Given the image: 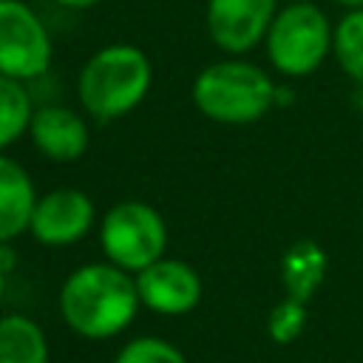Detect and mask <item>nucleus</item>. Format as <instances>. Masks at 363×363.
I'll return each mask as SVG.
<instances>
[{
	"label": "nucleus",
	"mask_w": 363,
	"mask_h": 363,
	"mask_svg": "<svg viewBox=\"0 0 363 363\" xmlns=\"http://www.w3.org/2000/svg\"><path fill=\"white\" fill-rule=\"evenodd\" d=\"M94 201L77 187H54L37 199L31 213V235L45 247H68L94 227Z\"/></svg>",
	"instance_id": "nucleus-8"
},
{
	"label": "nucleus",
	"mask_w": 363,
	"mask_h": 363,
	"mask_svg": "<svg viewBox=\"0 0 363 363\" xmlns=\"http://www.w3.org/2000/svg\"><path fill=\"white\" fill-rule=\"evenodd\" d=\"M57 6H65V9H88V6H94V3H99V0H54Z\"/></svg>",
	"instance_id": "nucleus-18"
},
{
	"label": "nucleus",
	"mask_w": 363,
	"mask_h": 363,
	"mask_svg": "<svg viewBox=\"0 0 363 363\" xmlns=\"http://www.w3.org/2000/svg\"><path fill=\"white\" fill-rule=\"evenodd\" d=\"M306 318H309L306 315V301L284 295L267 318V332L275 343H292L295 337H301V332L306 326Z\"/></svg>",
	"instance_id": "nucleus-17"
},
{
	"label": "nucleus",
	"mask_w": 363,
	"mask_h": 363,
	"mask_svg": "<svg viewBox=\"0 0 363 363\" xmlns=\"http://www.w3.org/2000/svg\"><path fill=\"white\" fill-rule=\"evenodd\" d=\"M332 54L346 77L363 82V9H349L335 26Z\"/></svg>",
	"instance_id": "nucleus-15"
},
{
	"label": "nucleus",
	"mask_w": 363,
	"mask_h": 363,
	"mask_svg": "<svg viewBox=\"0 0 363 363\" xmlns=\"http://www.w3.org/2000/svg\"><path fill=\"white\" fill-rule=\"evenodd\" d=\"M326 269H329L326 250L312 238H298L295 244L286 247V252L281 258V284L289 298L309 303V298L323 284Z\"/></svg>",
	"instance_id": "nucleus-12"
},
{
	"label": "nucleus",
	"mask_w": 363,
	"mask_h": 363,
	"mask_svg": "<svg viewBox=\"0 0 363 363\" xmlns=\"http://www.w3.org/2000/svg\"><path fill=\"white\" fill-rule=\"evenodd\" d=\"M54 45L40 14L23 0H0V74L37 79L48 71Z\"/></svg>",
	"instance_id": "nucleus-6"
},
{
	"label": "nucleus",
	"mask_w": 363,
	"mask_h": 363,
	"mask_svg": "<svg viewBox=\"0 0 363 363\" xmlns=\"http://www.w3.org/2000/svg\"><path fill=\"white\" fill-rule=\"evenodd\" d=\"M286 3H303V0H286Z\"/></svg>",
	"instance_id": "nucleus-21"
},
{
	"label": "nucleus",
	"mask_w": 363,
	"mask_h": 363,
	"mask_svg": "<svg viewBox=\"0 0 363 363\" xmlns=\"http://www.w3.org/2000/svg\"><path fill=\"white\" fill-rule=\"evenodd\" d=\"M193 105L213 122L250 125L258 122L278 99L272 77L247 60H221L199 71L190 88Z\"/></svg>",
	"instance_id": "nucleus-3"
},
{
	"label": "nucleus",
	"mask_w": 363,
	"mask_h": 363,
	"mask_svg": "<svg viewBox=\"0 0 363 363\" xmlns=\"http://www.w3.org/2000/svg\"><path fill=\"white\" fill-rule=\"evenodd\" d=\"M142 306L136 278L128 269L96 261L77 267L60 286V315L71 332L88 340L119 335Z\"/></svg>",
	"instance_id": "nucleus-1"
},
{
	"label": "nucleus",
	"mask_w": 363,
	"mask_h": 363,
	"mask_svg": "<svg viewBox=\"0 0 363 363\" xmlns=\"http://www.w3.org/2000/svg\"><path fill=\"white\" fill-rule=\"evenodd\" d=\"M3 289H6V275H3V267H0V298H3Z\"/></svg>",
	"instance_id": "nucleus-20"
},
{
	"label": "nucleus",
	"mask_w": 363,
	"mask_h": 363,
	"mask_svg": "<svg viewBox=\"0 0 363 363\" xmlns=\"http://www.w3.org/2000/svg\"><path fill=\"white\" fill-rule=\"evenodd\" d=\"M335 26L329 17L312 3H289L284 6L269 31H267V57L272 68L284 77H306L323 65L332 54Z\"/></svg>",
	"instance_id": "nucleus-4"
},
{
	"label": "nucleus",
	"mask_w": 363,
	"mask_h": 363,
	"mask_svg": "<svg viewBox=\"0 0 363 363\" xmlns=\"http://www.w3.org/2000/svg\"><path fill=\"white\" fill-rule=\"evenodd\" d=\"M99 244L111 264L128 272H142L164 258L167 227L156 207L145 201H119L102 216Z\"/></svg>",
	"instance_id": "nucleus-5"
},
{
	"label": "nucleus",
	"mask_w": 363,
	"mask_h": 363,
	"mask_svg": "<svg viewBox=\"0 0 363 363\" xmlns=\"http://www.w3.org/2000/svg\"><path fill=\"white\" fill-rule=\"evenodd\" d=\"M31 113L34 108L23 79L0 74V153L3 147L14 145L23 133H28Z\"/></svg>",
	"instance_id": "nucleus-14"
},
{
	"label": "nucleus",
	"mask_w": 363,
	"mask_h": 363,
	"mask_svg": "<svg viewBox=\"0 0 363 363\" xmlns=\"http://www.w3.org/2000/svg\"><path fill=\"white\" fill-rule=\"evenodd\" d=\"M335 3H340L343 9H363V0H335Z\"/></svg>",
	"instance_id": "nucleus-19"
},
{
	"label": "nucleus",
	"mask_w": 363,
	"mask_h": 363,
	"mask_svg": "<svg viewBox=\"0 0 363 363\" xmlns=\"http://www.w3.org/2000/svg\"><path fill=\"white\" fill-rule=\"evenodd\" d=\"M153 65L147 54L136 45L116 43L99 48L77 77V96L82 108L99 119L111 122L130 113L150 91Z\"/></svg>",
	"instance_id": "nucleus-2"
},
{
	"label": "nucleus",
	"mask_w": 363,
	"mask_h": 363,
	"mask_svg": "<svg viewBox=\"0 0 363 363\" xmlns=\"http://www.w3.org/2000/svg\"><path fill=\"white\" fill-rule=\"evenodd\" d=\"M136 289L142 306L170 318L193 312L204 292L199 272L179 258H159L142 272H136Z\"/></svg>",
	"instance_id": "nucleus-9"
},
{
	"label": "nucleus",
	"mask_w": 363,
	"mask_h": 363,
	"mask_svg": "<svg viewBox=\"0 0 363 363\" xmlns=\"http://www.w3.org/2000/svg\"><path fill=\"white\" fill-rule=\"evenodd\" d=\"M0 363H48V340L28 315L0 318Z\"/></svg>",
	"instance_id": "nucleus-13"
},
{
	"label": "nucleus",
	"mask_w": 363,
	"mask_h": 363,
	"mask_svg": "<svg viewBox=\"0 0 363 363\" xmlns=\"http://www.w3.org/2000/svg\"><path fill=\"white\" fill-rule=\"evenodd\" d=\"M113 363H187V357L170 340L153 337V335H142V337L128 340L116 352Z\"/></svg>",
	"instance_id": "nucleus-16"
},
{
	"label": "nucleus",
	"mask_w": 363,
	"mask_h": 363,
	"mask_svg": "<svg viewBox=\"0 0 363 363\" xmlns=\"http://www.w3.org/2000/svg\"><path fill=\"white\" fill-rule=\"evenodd\" d=\"M28 136L34 142V147L54 159V162H74L88 150L91 142V130L88 122L62 105H43L34 108L31 113V125H28Z\"/></svg>",
	"instance_id": "nucleus-10"
},
{
	"label": "nucleus",
	"mask_w": 363,
	"mask_h": 363,
	"mask_svg": "<svg viewBox=\"0 0 363 363\" xmlns=\"http://www.w3.org/2000/svg\"><path fill=\"white\" fill-rule=\"evenodd\" d=\"M278 0H207V31L227 54H247L267 40Z\"/></svg>",
	"instance_id": "nucleus-7"
},
{
	"label": "nucleus",
	"mask_w": 363,
	"mask_h": 363,
	"mask_svg": "<svg viewBox=\"0 0 363 363\" xmlns=\"http://www.w3.org/2000/svg\"><path fill=\"white\" fill-rule=\"evenodd\" d=\"M37 193L20 162L0 153V247L17 238L31 224Z\"/></svg>",
	"instance_id": "nucleus-11"
}]
</instances>
